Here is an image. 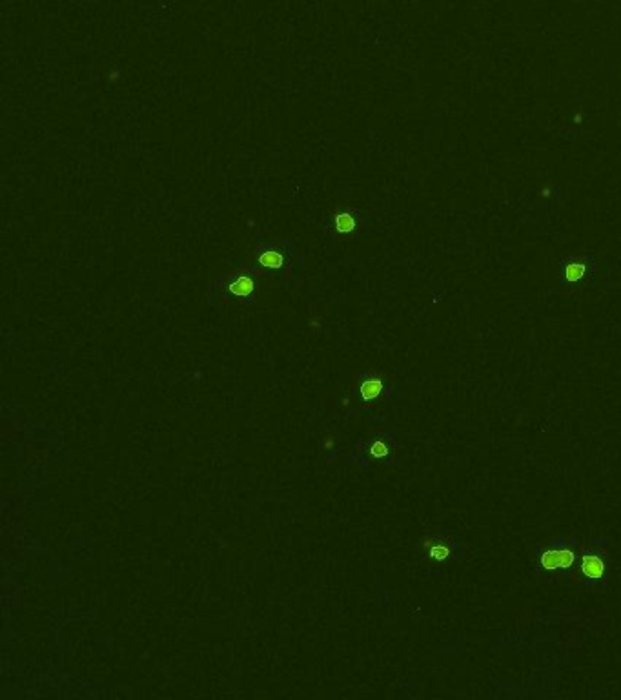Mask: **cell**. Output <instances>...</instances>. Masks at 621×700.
<instances>
[{
	"label": "cell",
	"mask_w": 621,
	"mask_h": 700,
	"mask_svg": "<svg viewBox=\"0 0 621 700\" xmlns=\"http://www.w3.org/2000/svg\"><path fill=\"white\" fill-rule=\"evenodd\" d=\"M574 562V553L570 551H548L541 556V565H543L547 571H557V569H567L570 567Z\"/></svg>",
	"instance_id": "1"
},
{
	"label": "cell",
	"mask_w": 621,
	"mask_h": 700,
	"mask_svg": "<svg viewBox=\"0 0 621 700\" xmlns=\"http://www.w3.org/2000/svg\"><path fill=\"white\" fill-rule=\"evenodd\" d=\"M332 228H334V232L341 233V235H348V233H351L354 230L357 228L356 213L343 212V213H337V215H334V217H332Z\"/></svg>",
	"instance_id": "2"
},
{
	"label": "cell",
	"mask_w": 621,
	"mask_h": 700,
	"mask_svg": "<svg viewBox=\"0 0 621 700\" xmlns=\"http://www.w3.org/2000/svg\"><path fill=\"white\" fill-rule=\"evenodd\" d=\"M581 573L587 578H599L605 573V562L596 554H585L581 558Z\"/></svg>",
	"instance_id": "3"
},
{
	"label": "cell",
	"mask_w": 621,
	"mask_h": 700,
	"mask_svg": "<svg viewBox=\"0 0 621 700\" xmlns=\"http://www.w3.org/2000/svg\"><path fill=\"white\" fill-rule=\"evenodd\" d=\"M563 274L568 281H579L587 275V259H570L568 263H565L563 266Z\"/></svg>",
	"instance_id": "4"
},
{
	"label": "cell",
	"mask_w": 621,
	"mask_h": 700,
	"mask_svg": "<svg viewBox=\"0 0 621 700\" xmlns=\"http://www.w3.org/2000/svg\"><path fill=\"white\" fill-rule=\"evenodd\" d=\"M259 263L266 268H281L284 265V254L279 248H264L259 254Z\"/></svg>",
	"instance_id": "5"
},
{
	"label": "cell",
	"mask_w": 621,
	"mask_h": 700,
	"mask_svg": "<svg viewBox=\"0 0 621 700\" xmlns=\"http://www.w3.org/2000/svg\"><path fill=\"white\" fill-rule=\"evenodd\" d=\"M230 292L235 295H250L254 292V279L250 277L248 274L237 275L232 281V285H230Z\"/></svg>",
	"instance_id": "6"
},
{
	"label": "cell",
	"mask_w": 621,
	"mask_h": 700,
	"mask_svg": "<svg viewBox=\"0 0 621 700\" xmlns=\"http://www.w3.org/2000/svg\"><path fill=\"white\" fill-rule=\"evenodd\" d=\"M381 392H383V379L377 376L368 377V379L363 381V385H361V396H363L364 399H374V397H377Z\"/></svg>",
	"instance_id": "7"
},
{
	"label": "cell",
	"mask_w": 621,
	"mask_h": 700,
	"mask_svg": "<svg viewBox=\"0 0 621 700\" xmlns=\"http://www.w3.org/2000/svg\"><path fill=\"white\" fill-rule=\"evenodd\" d=\"M450 549L445 544H428V556L432 560H445L448 558Z\"/></svg>",
	"instance_id": "8"
},
{
	"label": "cell",
	"mask_w": 621,
	"mask_h": 700,
	"mask_svg": "<svg viewBox=\"0 0 621 700\" xmlns=\"http://www.w3.org/2000/svg\"><path fill=\"white\" fill-rule=\"evenodd\" d=\"M370 452H372L374 458H384V456H388V447L383 442H374L370 447Z\"/></svg>",
	"instance_id": "9"
},
{
	"label": "cell",
	"mask_w": 621,
	"mask_h": 700,
	"mask_svg": "<svg viewBox=\"0 0 621 700\" xmlns=\"http://www.w3.org/2000/svg\"><path fill=\"white\" fill-rule=\"evenodd\" d=\"M324 447H326V449H332V447H334V442H332V439H326V443H324Z\"/></svg>",
	"instance_id": "10"
}]
</instances>
